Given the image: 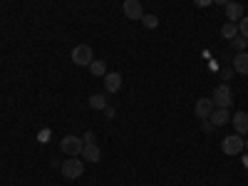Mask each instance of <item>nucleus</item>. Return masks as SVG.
Returning <instances> with one entry per match:
<instances>
[{
  "mask_svg": "<svg viewBox=\"0 0 248 186\" xmlns=\"http://www.w3.org/2000/svg\"><path fill=\"white\" fill-rule=\"evenodd\" d=\"M211 102H214V107H218V109H229L231 105H233V94H231V87L226 85H218L216 90H214V97H211Z\"/></svg>",
  "mask_w": 248,
  "mask_h": 186,
  "instance_id": "f257e3e1",
  "label": "nucleus"
},
{
  "mask_svg": "<svg viewBox=\"0 0 248 186\" xmlns=\"http://www.w3.org/2000/svg\"><path fill=\"white\" fill-rule=\"evenodd\" d=\"M60 149L65 154H70V156H79L82 149H85V141H82V137H77V134H67L60 141Z\"/></svg>",
  "mask_w": 248,
  "mask_h": 186,
  "instance_id": "f03ea898",
  "label": "nucleus"
},
{
  "mask_svg": "<svg viewBox=\"0 0 248 186\" xmlns=\"http://www.w3.org/2000/svg\"><path fill=\"white\" fill-rule=\"evenodd\" d=\"M243 137L241 134H229L223 141H221V149H223V154L226 156H238L241 152H243Z\"/></svg>",
  "mask_w": 248,
  "mask_h": 186,
  "instance_id": "7ed1b4c3",
  "label": "nucleus"
},
{
  "mask_svg": "<svg viewBox=\"0 0 248 186\" xmlns=\"http://www.w3.org/2000/svg\"><path fill=\"white\" fill-rule=\"evenodd\" d=\"M62 176L65 179H79L82 174H85V164H82L77 156H70V159H65V164H62Z\"/></svg>",
  "mask_w": 248,
  "mask_h": 186,
  "instance_id": "20e7f679",
  "label": "nucleus"
},
{
  "mask_svg": "<svg viewBox=\"0 0 248 186\" xmlns=\"http://www.w3.org/2000/svg\"><path fill=\"white\" fill-rule=\"evenodd\" d=\"M72 62H75V65H79V67H90L92 62H94L92 47H90V45H77V47L72 50Z\"/></svg>",
  "mask_w": 248,
  "mask_h": 186,
  "instance_id": "39448f33",
  "label": "nucleus"
},
{
  "mask_svg": "<svg viewBox=\"0 0 248 186\" xmlns=\"http://www.w3.org/2000/svg\"><path fill=\"white\" fill-rule=\"evenodd\" d=\"M122 13L127 15L129 20H141L144 17V8H141L139 0H124V3H122Z\"/></svg>",
  "mask_w": 248,
  "mask_h": 186,
  "instance_id": "423d86ee",
  "label": "nucleus"
},
{
  "mask_svg": "<svg viewBox=\"0 0 248 186\" xmlns=\"http://www.w3.org/2000/svg\"><path fill=\"white\" fill-rule=\"evenodd\" d=\"M211 112H214V102H211V97H201V99L196 102V107H194V114H196L199 119H209Z\"/></svg>",
  "mask_w": 248,
  "mask_h": 186,
  "instance_id": "0eeeda50",
  "label": "nucleus"
},
{
  "mask_svg": "<svg viewBox=\"0 0 248 186\" xmlns=\"http://www.w3.org/2000/svg\"><path fill=\"white\" fill-rule=\"evenodd\" d=\"M231 122H233V129H236V134H248V112H236L233 117H231Z\"/></svg>",
  "mask_w": 248,
  "mask_h": 186,
  "instance_id": "6e6552de",
  "label": "nucleus"
},
{
  "mask_svg": "<svg viewBox=\"0 0 248 186\" xmlns=\"http://www.w3.org/2000/svg\"><path fill=\"white\" fill-rule=\"evenodd\" d=\"M119 87H122V75L119 72H107L105 75V90L109 94H114V92H119Z\"/></svg>",
  "mask_w": 248,
  "mask_h": 186,
  "instance_id": "1a4fd4ad",
  "label": "nucleus"
},
{
  "mask_svg": "<svg viewBox=\"0 0 248 186\" xmlns=\"http://www.w3.org/2000/svg\"><path fill=\"white\" fill-rule=\"evenodd\" d=\"M209 119H211L214 127H223V124H229V122H231V112H229V109H218V107H216V109L211 112V117H209Z\"/></svg>",
  "mask_w": 248,
  "mask_h": 186,
  "instance_id": "9d476101",
  "label": "nucleus"
},
{
  "mask_svg": "<svg viewBox=\"0 0 248 186\" xmlns=\"http://www.w3.org/2000/svg\"><path fill=\"white\" fill-rule=\"evenodd\" d=\"M82 156H85V161H90V164H97V161L102 159V149L97 147V144H85Z\"/></svg>",
  "mask_w": 248,
  "mask_h": 186,
  "instance_id": "9b49d317",
  "label": "nucleus"
},
{
  "mask_svg": "<svg viewBox=\"0 0 248 186\" xmlns=\"http://www.w3.org/2000/svg\"><path fill=\"white\" fill-rule=\"evenodd\" d=\"M226 17H229V23H238V20L243 17V5L231 0V3L226 5Z\"/></svg>",
  "mask_w": 248,
  "mask_h": 186,
  "instance_id": "f8f14e48",
  "label": "nucleus"
},
{
  "mask_svg": "<svg viewBox=\"0 0 248 186\" xmlns=\"http://www.w3.org/2000/svg\"><path fill=\"white\" fill-rule=\"evenodd\" d=\"M87 105L92 107V109H102L105 112L109 105H107V94L105 92H97V94H90V99H87Z\"/></svg>",
  "mask_w": 248,
  "mask_h": 186,
  "instance_id": "ddd939ff",
  "label": "nucleus"
},
{
  "mask_svg": "<svg viewBox=\"0 0 248 186\" xmlns=\"http://www.w3.org/2000/svg\"><path fill=\"white\" fill-rule=\"evenodd\" d=\"M233 72L236 75H248V52H238L233 57Z\"/></svg>",
  "mask_w": 248,
  "mask_h": 186,
  "instance_id": "4468645a",
  "label": "nucleus"
},
{
  "mask_svg": "<svg viewBox=\"0 0 248 186\" xmlns=\"http://www.w3.org/2000/svg\"><path fill=\"white\" fill-rule=\"evenodd\" d=\"M221 35H223L226 40H233V37H238V23H226V25L221 28Z\"/></svg>",
  "mask_w": 248,
  "mask_h": 186,
  "instance_id": "2eb2a0df",
  "label": "nucleus"
},
{
  "mask_svg": "<svg viewBox=\"0 0 248 186\" xmlns=\"http://www.w3.org/2000/svg\"><path fill=\"white\" fill-rule=\"evenodd\" d=\"M90 72H92L94 77H105V75H107V65H105L102 60H94L92 65H90Z\"/></svg>",
  "mask_w": 248,
  "mask_h": 186,
  "instance_id": "dca6fc26",
  "label": "nucleus"
},
{
  "mask_svg": "<svg viewBox=\"0 0 248 186\" xmlns=\"http://www.w3.org/2000/svg\"><path fill=\"white\" fill-rule=\"evenodd\" d=\"M231 47H233V50H238V52H246L248 40H246L243 35H238V37H233V40H231Z\"/></svg>",
  "mask_w": 248,
  "mask_h": 186,
  "instance_id": "f3484780",
  "label": "nucleus"
},
{
  "mask_svg": "<svg viewBox=\"0 0 248 186\" xmlns=\"http://www.w3.org/2000/svg\"><path fill=\"white\" fill-rule=\"evenodd\" d=\"M141 23H144V28L154 30V28L159 25V17H156V15H144V17H141Z\"/></svg>",
  "mask_w": 248,
  "mask_h": 186,
  "instance_id": "a211bd4d",
  "label": "nucleus"
},
{
  "mask_svg": "<svg viewBox=\"0 0 248 186\" xmlns=\"http://www.w3.org/2000/svg\"><path fill=\"white\" fill-rule=\"evenodd\" d=\"M238 35H243V37L248 40V15H243V17L238 20Z\"/></svg>",
  "mask_w": 248,
  "mask_h": 186,
  "instance_id": "6ab92c4d",
  "label": "nucleus"
},
{
  "mask_svg": "<svg viewBox=\"0 0 248 186\" xmlns=\"http://www.w3.org/2000/svg\"><path fill=\"white\" fill-rule=\"evenodd\" d=\"M201 129H203L206 134H209V132H214L216 127H214V124H211V119H201Z\"/></svg>",
  "mask_w": 248,
  "mask_h": 186,
  "instance_id": "aec40b11",
  "label": "nucleus"
},
{
  "mask_svg": "<svg viewBox=\"0 0 248 186\" xmlns=\"http://www.w3.org/2000/svg\"><path fill=\"white\" fill-rule=\"evenodd\" d=\"M211 3H214V0H194V5H196V8H209Z\"/></svg>",
  "mask_w": 248,
  "mask_h": 186,
  "instance_id": "412c9836",
  "label": "nucleus"
},
{
  "mask_svg": "<svg viewBox=\"0 0 248 186\" xmlns=\"http://www.w3.org/2000/svg\"><path fill=\"white\" fill-rule=\"evenodd\" d=\"M221 77H223V82H229V79L233 77V70H229V67H226V70L221 72Z\"/></svg>",
  "mask_w": 248,
  "mask_h": 186,
  "instance_id": "4be33fe9",
  "label": "nucleus"
},
{
  "mask_svg": "<svg viewBox=\"0 0 248 186\" xmlns=\"http://www.w3.org/2000/svg\"><path fill=\"white\" fill-rule=\"evenodd\" d=\"M82 141H85V144H94V134H92V132H87V134H85V139H82Z\"/></svg>",
  "mask_w": 248,
  "mask_h": 186,
  "instance_id": "5701e85b",
  "label": "nucleus"
},
{
  "mask_svg": "<svg viewBox=\"0 0 248 186\" xmlns=\"http://www.w3.org/2000/svg\"><path fill=\"white\" fill-rule=\"evenodd\" d=\"M105 114H107V117H109V119H112V117H114V114H117V112H114V109H112V107H107V109H105Z\"/></svg>",
  "mask_w": 248,
  "mask_h": 186,
  "instance_id": "b1692460",
  "label": "nucleus"
},
{
  "mask_svg": "<svg viewBox=\"0 0 248 186\" xmlns=\"http://www.w3.org/2000/svg\"><path fill=\"white\" fill-rule=\"evenodd\" d=\"M214 3H216V5H229L231 0H214Z\"/></svg>",
  "mask_w": 248,
  "mask_h": 186,
  "instance_id": "393cba45",
  "label": "nucleus"
},
{
  "mask_svg": "<svg viewBox=\"0 0 248 186\" xmlns=\"http://www.w3.org/2000/svg\"><path fill=\"white\" fill-rule=\"evenodd\" d=\"M243 149H246V152H248V141H246V144H243Z\"/></svg>",
  "mask_w": 248,
  "mask_h": 186,
  "instance_id": "a878e982",
  "label": "nucleus"
}]
</instances>
